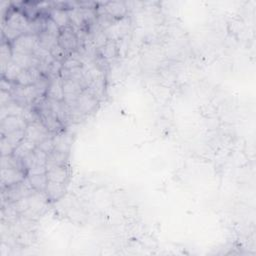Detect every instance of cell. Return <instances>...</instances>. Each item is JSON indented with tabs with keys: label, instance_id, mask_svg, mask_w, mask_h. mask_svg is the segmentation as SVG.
<instances>
[{
	"label": "cell",
	"instance_id": "cell-32",
	"mask_svg": "<svg viewBox=\"0 0 256 256\" xmlns=\"http://www.w3.org/2000/svg\"><path fill=\"white\" fill-rule=\"evenodd\" d=\"M92 43L96 49H100L101 47H103L107 42L108 38L105 35V33L103 30H97L92 33Z\"/></svg>",
	"mask_w": 256,
	"mask_h": 256
},
{
	"label": "cell",
	"instance_id": "cell-19",
	"mask_svg": "<svg viewBox=\"0 0 256 256\" xmlns=\"http://www.w3.org/2000/svg\"><path fill=\"white\" fill-rule=\"evenodd\" d=\"M36 147L37 145L35 143L24 138L14 149L13 155L20 159H23L24 157H26L28 154H30V153H32L34 150H35Z\"/></svg>",
	"mask_w": 256,
	"mask_h": 256
},
{
	"label": "cell",
	"instance_id": "cell-22",
	"mask_svg": "<svg viewBox=\"0 0 256 256\" xmlns=\"http://www.w3.org/2000/svg\"><path fill=\"white\" fill-rule=\"evenodd\" d=\"M23 110H24V107L20 106L19 104H17L15 101L12 100L11 102H9L8 104L1 107V110H0V114H1V120L8 116H22Z\"/></svg>",
	"mask_w": 256,
	"mask_h": 256
},
{
	"label": "cell",
	"instance_id": "cell-16",
	"mask_svg": "<svg viewBox=\"0 0 256 256\" xmlns=\"http://www.w3.org/2000/svg\"><path fill=\"white\" fill-rule=\"evenodd\" d=\"M53 143L54 150L64 153H69L72 145V137L71 135L67 133L58 132L53 136Z\"/></svg>",
	"mask_w": 256,
	"mask_h": 256
},
{
	"label": "cell",
	"instance_id": "cell-33",
	"mask_svg": "<svg viewBox=\"0 0 256 256\" xmlns=\"http://www.w3.org/2000/svg\"><path fill=\"white\" fill-rule=\"evenodd\" d=\"M44 31L50 35H53L58 37L60 35V32H61V28L52 20L51 18H46V24H45V29Z\"/></svg>",
	"mask_w": 256,
	"mask_h": 256
},
{
	"label": "cell",
	"instance_id": "cell-14",
	"mask_svg": "<svg viewBox=\"0 0 256 256\" xmlns=\"http://www.w3.org/2000/svg\"><path fill=\"white\" fill-rule=\"evenodd\" d=\"M46 98L54 99L58 101L64 100V91H63V79L58 76L50 79L49 86L46 93Z\"/></svg>",
	"mask_w": 256,
	"mask_h": 256
},
{
	"label": "cell",
	"instance_id": "cell-27",
	"mask_svg": "<svg viewBox=\"0 0 256 256\" xmlns=\"http://www.w3.org/2000/svg\"><path fill=\"white\" fill-rule=\"evenodd\" d=\"M1 137H3L15 149L16 146L25 138V130H16L5 136H1Z\"/></svg>",
	"mask_w": 256,
	"mask_h": 256
},
{
	"label": "cell",
	"instance_id": "cell-9",
	"mask_svg": "<svg viewBox=\"0 0 256 256\" xmlns=\"http://www.w3.org/2000/svg\"><path fill=\"white\" fill-rule=\"evenodd\" d=\"M28 123L22 116H8L1 120L0 124V130H1V136H5L8 133H11L16 130H25Z\"/></svg>",
	"mask_w": 256,
	"mask_h": 256
},
{
	"label": "cell",
	"instance_id": "cell-13",
	"mask_svg": "<svg viewBox=\"0 0 256 256\" xmlns=\"http://www.w3.org/2000/svg\"><path fill=\"white\" fill-rule=\"evenodd\" d=\"M12 61L16 63L22 69H29V68H38L40 60L33 54H21L15 53L12 54Z\"/></svg>",
	"mask_w": 256,
	"mask_h": 256
},
{
	"label": "cell",
	"instance_id": "cell-24",
	"mask_svg": "<svg viewBox=\"0 0 256 256\" xmlns=\"http://www.w3.org/2000/svg\"><path fill=\"white\" fill-rule=\"evenodd\" d=\"M1 168H14V169H19L24 171L26 174V170L23 165L22 159L14 156L13 154L7 155V156H1Z\"/></svg>",
	"mask_w": 256,
	"mask_h": 256
},
{
	"label": "cell",
	"instance_id": "cell-29",
	"mask_svg": "<svg viewBox=\"0 0 256 256\" xmlns=\"http://www.w3.org/2000/svg\"><path fill=\"white\" fill-rule=\"evenodd\" d=\"M98 51H99L100 55L102 56V58H112L116 56L117 51H118L116 41L108 40V42L103 47L98 49Z\"/></svg>",
	"mask_w": 256,
	"mask_h": 256
},
{
	"label": "cell",
	"instance_id": "cell-17",
	"mask_svg": "<svg viewBox=\"0 0 256 256\" xmlns=\"http://www.w3.org/2000/svg\"><path fill=\"white\" fill-rule=\"evenodd\" d=\"M44 193L47 196L48 200L56 201V200L60 199L65 193L64 184L54 183V182H49L48 181L46 188L44 190Z\"/></svg>",
	"mask_w": 256,
	"mask_h": 256
},
{
	"label": "cell",
	"instance_id": "cell-36",
	"mask_svg": "<svg viewBox=\"0 0 256 256\" xmlns=\"http://www.w3.org/2000/svg\"><path fill=\"white\" fill-rule=\"evenodd\" d=\"M38 148H40L42 151H44L46 154H49V153L52 152L54 150V143H53V136L51 137H48L44 139L42 142H40L37 145Z\"/></svg>",
	"mask_w": 256,
	"mask_h": 256
},
{
	"label": "cell",
	"instance_id": "cell-25",
	"mask_svg": "<svg viewBox=\"0 0 256 256\" xmlns=\"http://www.w3.org/2000/svg\"><path fill=\"white\" fill-rule=\"evenodd\" d=\"M12 47L8 41H2L0 47V64H1V71L4 70L6 65L12 60Z\"/></svg>",
	"mask_w": 256,
	"mask_h": 256
},
{
	"label": "cell",
	"instance_id": "cell-20",
	"mask_svg": "<svg viewBox=\"0 0 256 256\" xmlns=\"http://www.w3.org/2000/svg\"><path fill=\"white\" fill-rule=\"evenodd\" d=\"M49 18L52 19L61 29L69 26L70 23L69 16H68V11L60 8L51 10L49 13Z\"/></svg>",
	"mask_w": 256,
	"mask_h": 256
},
{
	"label": "cell",
	"instance_id": "cell-30",
	"mask_svg": "<svg viewBox=\"0 0 256 256\" xmlns=\"http://www.w3.org/2000/svg\"><path fill=\"white\" fill-rule=\"evenodd\" d=\"M33 55L37 57L41 62H46L51 64L55 59L53 58V56L51 55V52L49 50L45 49L44 47H42L40 44H38L36 46V48L34 49L33 51Z\"/></svg>",
	"mask_w": 256,
	"mask_h": 256
},
{
	"label": "cell",
	"instance_id": "cell-28",
	"mask_svg": "<svg viewBox=\"0 0 256 256\" xmlns=\"http://www.w3.org/2000/svg\"><path fill=\"white\" fill-rule=\"evenodd\" d=\"M38 38H39V44L49 51L52 49L55 45L58 44V37L50 35V34L46 33L45 31L39 34Z\"/></svg>",
	"mask_w": 256,
	"mask_h": 256
},
{
	"label": "cell",
	"instance_id": "cell-12",
	"mask_svg": "<svg viewBox=\"0 0 256 256\" xmlns=\"http://www.w3.org/2000/svg\"><path fill=\"white\" fill-rule=\"evenodd\" d=\"M42 74L37 68H29V69H24L17 77L15 83L22 86H28V85L36 84L41 78Z\"/></svg>",
	"mask_w": 256,
	"mask_h": 256
},
{
	"label": "cell",
	"instance_id": "cell-31",
	"mask_svg": "<svg viewBox=\"0 0 256 256\" xmlns=\"http://www.w3.org/2000/svg\"><path fill=\"white\" fill-rule=\"evenodd\" d=\"M21 35H22V33L20 31H18V30H16L14 28L8 26L4 22L2 23V38L3 39L5 38L6 40H8V42L9 41L13 42V41H15L17 38H18Z\"/></svg>",
	"mask_w": 256,
	"mask_h": 256
},
{
	"label": "cell",
	"instance_id": "cell-40",
	"mask_svg": "<svg viewBox=\"0 0 256 256\" xmlns=\"http://www.w3.org/2000/svg\"><path fill=\"white\" fill-rule=\"evenodd\" d=\"M13 98H12L11 92L1 90V95H0V103H1V107L8 104L9 102H11Z\"/></svg>",
	"mask_w": 256,
	"mask_h": 256
},
{
	"label": "cell",
	"instance_id": "cell-2",
	"mask_svg": "<svg viewBox=\"0 0 256 256\" xmlns=\"http://www.w3.org/2000/svg\"><path fill=\"white\" fill-rule=\"evenodd\" d=\"M37 112L39 115L40 122L50 131V132H60L62 128V124L57 120L52 109L50 107V102L48 98H43L39 103Z\"/></svg>",
	"mask_w": 256,
	"mask_h": 256
},
{
	"label": "cell",
	"instance_id": "cell-23",
	"mask_svg": "<svg viewBox=\"0 0 256 256\" xmlns=\"http://www.w3.org/2000/svg\"><path fill=\"white\" fill-rule=\"evenodd\" d=\"M23 69L21 67H19L18 65H17L16 63H14L12 60L6 65V67L4 68V70L1 71L2 73V78L8 80V81H11V82H14L16 81L17 77H18V75L21 73Z\"/></svg>",
	"mask_w": 256,
	"mask_h": 256
},
{
	"label": "cell",
	"instance_id": "cell-8",
	"mask_svg": "<svg viewBox=\"0 0 256 256\" xmlns=\"http://www.w3.org/2000/svg\"><path fill=\"white\" fill-rule=\"evenodd\" d=\"M3 22L8 26L20 31L22 34H25L28 29L30 20L27 18L23 12L13 10L7 13V15L4 17Z\"/></svg>",
	"mask_w": 256,
	"mask_h": 256
},
{
	"label": "cell",
	"instance_id": "cell-15",
	"mask_svg": "<svg viewBox=\"0 0 256 256\" xmlns=\"http://www.w3.org/2000/svg\"><path fill=\"white\" fill-rule=\"evenodd\" d=\"M46 175L49 182L65 184L69 173H68L66 166L62 165V166H54L47 169Z\"/></svg>",
	"mask_w": 256,
	"mask_h": 256
},
{
	"label": "cell",
	"instance_id": "cell-35",
	"mask_svg": "<svg viewBox=\"0 0 256 256\" xmlns=\"http://www.w3.org/2000/svg\"><path fill=\"white\" fill-rule=\"evenodd\" d=\"M62 70V61L54 60L52 63H51L49 67V72H48V77L50 79L55 78L60 76V72Z\"/></svg>",
	"mask_w": 256,
	"mask_h": 256
},
{
	"label": "cell",
	"instance_id": "cell-18",
	"mask_svg": "<svg viewBox=\"0 0 256 256\" xmlns=\"http://www.w3.org/2000/svg\"><path fill=\"white\" fill-rule=\"evenodd\" d=\"M68 155H69V153H64L57 150H53L47 155V161L45 165L46 169H49L54 166L65 165L68 160Z\"/></svg>",
	"mask_w": 256,
	"mask_h": 256
},
{
	"label": "cell",
	"instance_id": "cell-39",
	"mask_svg": "<svg viewBox=\"0 0 256 256\" xmlns=\"http://www.w3.org/2000/svg\"><path fill=\"white\" fill-rule=\"evenodd\" d=\"M47 172L46 166L43 165H37L34 166L33 168L29 169L27 171V175H37V174H44Z\"/></svg>",
	"mask_w": 256,
	"mask_h": 256
},
{
	"label": "cell",
	"instance_id": "cell-34",
	"mask_svg": "<svg viewBox=\"0 0 256 256\" xmlns=\"http://www.w3.org/2000/svg\"><path fill=\"white\" fill-rule=\"evenodd\" d=\"M50 52H51V55L53 56V58L55 60H58V61H64L68 56H69V54H68L66 51L59 45H55L52 49L50 50Z\"/></svg>",
	"mask_w": 256,
	"mask_h": 256
},
{
	"label": "cell",
	"instance_id": "cell-21",
	"mask_svg": "<svg viewBox=\"0 0 256 256\" xmlns=\"http://www.w3.org/2000/svg\"><path fill=\"white\" fill-rule=\"evenodd\" d=\"M105 12L110 15L112 18H122L126 14V6L123 2H108L104 6Z\"/></svg>",
	"mask_w": 256,
	"mask_h": 256
},
{
	"label": "cell",
	"instance_id": "cell-37",
	"mask_svg": "<svg viewBox=\"0 0 256 256\" xmlns=\"http://www.w3.org/2000/svg\"><path fill=\"white\" fill-rule=\"evenodd\" d=\"M83 64L79 60L73 58L72 56H68L63 62H62V68L63 69H72V68L82 67Z\"/></svg>",
	"mask_w": 256,
	"mask_h": 256
},
{
	"label": "cell",
	"instance_id": "cell-26",
	"mask_svg": "<svg viewBox=\"0 0 256 256\" xmlns=\"http://www.w3.org/2000/svg\"><path fill=\"white\" fill-rule=\"evenodd\" d=\"M27 177L34 189L39 192H44L48 183L46 173L37 174V175H27Z\"/></svg>",
	"mask_w": 256,
	"mask_h": 256
},
{
	"label": "cell",
	"instance_id": "cell-7",
	"mask_svg": "<svg viewBox=\"0 0 256 256\" xmlns=\"http://www.w3.org/2000/svg\"><path fill=\"white\" fill-rule=\"evenodd\" d=\"M58 44L69 55L78 49V39L70 25L61 29L60 35L58 36Z\"/></svg>",
	"mask_w": 256,
	"mask_h": 256
},
{
	"label": "cell",
	"instance_id": "cell-3",
	"mask_svg": "<svg viewBox=\"0 0 256 256\" xmlns=\"http://www.w3.org/2000/svg\"><path fill=\"white\" fill-rule=\"evenodd\" d=\"M98 101L99 100L87 89H84L78 96L75 106L70 108L71 118L83 116L93 112L97 107Z\"/></svg>",
	"mask_w": 256,
	"mask_h": 256
},
{
	"label": "cell",
	"instance_id": "cell-38",
	"mask_svg": "<svg viewBox=\"0 0 256 256\" xmlns=\"http://www.w3.org/2000/svg\"><path fill=\"white\" fill-rule=\"evenodd\" d=\"M0 149H1V156L11 155L14 151V148L3 137H1V141H0Z\"/></svg>",
	"mask_w": 256,
	"mask_h": 256
},
{
	"label": "cell",
	"instance_id": "cell-1",
	"mask_svg": "<svg viewBox=\"0 0 256 256\" xmlns=\"http://www.w3.org/2000/svg\"><path fill=\"white\" fill-rule=\"evenodd\" d=\"M36 192V190L33 188L27 175L26 177L16 184L10 185L2 188V198L6 197L8 204L15 203L23 198H26Z\"/></svg>",
	"mask_w": 256,
	"mask_h": 256
},
{
	"label": "cell",
	"instance_id": "cell-6",
	"mask_svg": "<svg viewBox=\"0 0 256 256\" xmlns=\"http://www.w3.org/2000/svg\"><path fill=\"white\" fill-rule=\"evenodd\" d=\"M130 27V20L128 17L124 16L118 21H113L112 24L107 27L104 31L105 35L107 36L108 40H120L126 35L128 29Z\"/></svg>",
	"mask_w": 256,
	"mask_h": 256
},
{
	"label": "cell",
	"instance_id": "cell-5",
	"mask_svg": "<svg viewBox=\"0 0 256 256\" xmlns=\"http://www.w3.org/2000/svg\"><path fill=\"white\" fill-rule=\"evenodd\" d=\"M51 134L52 132H50L40 121L28 123L25 129V138L34 142L36 145L44 139L51 137Z\"/></svg>",
	"mask_w": 256,
	"mask_h": 256
},
{
	"label": "cell",
	"instance_id": "cell-11",
	"mask_svg": "<svg viewBox=\"0 0 256 256\" xmlns=\"http://www.w3.org/2000/svg\"><path fill=\"white\" fill-rule=\"evenodd\" d=\"M49 102H50L51 109H52L55 117L57 118V120L62 125L64 123H66L68 120H70L71 119L70 107L65 103L64 100L58 101V100H54V99H49Z\"/></svg>",
	"mask_w": 256,
	"mask_h": 256
},
{
	"label": "cell",
	"instance_id": "cell-4",
	"mask_svg": "<svg viewBox=\"0 0 256 256\" xmlns=\"http://www.w3.org/2000/svg\"><path fill=\"white\" fill-rule=\"evenodd\" d=\"M39 44L38 35L32 34H22L15 41L11 43L12 51L15 53L21 54H33L34 49Z\"/></svg>",
	"mask_w": 256,
	"mask_h": 256
},
{
	"label": "cell",
	"instance_id": "cell-10",
	"mask_svg": "<svg viewBox=\"0 0 256 256\" xmlns=\"http://www.w3.org/2000/svg\"><path fill=\"white\" fill-rule=\"evenodd\" d=\"M27 174L19 169L14 168H1V186L5 188L7 186L13 185L22 181Z\"/></svg>",
	"mask_w": 256,
	"mask_h": 256
}]
</instances>
